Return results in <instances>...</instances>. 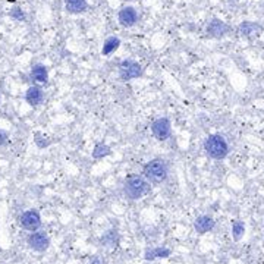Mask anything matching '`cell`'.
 I'll return each instance as SVG.
<instances>
[{"instance_id": "1", "label": "cell", "mask_w": 264, "mask_h": 264, "mask_svg": "<svg viewBox=\"0 0 264 264\" xmlns=\"http://www.w3.org/2000/svg\"><path fill=\"white\" fill-rule=\"evenodd\" d=\"M150 191H151V185L144 176H130L124 185V192L130 200H141L147 194H150Z\"/></svg>"}, {"instance_id": "2", "label": "cell", "mask_w": 264, "mask_h": 264, "mask_svg": "<svg viewBox=\"0 0 264 264\" xmlns=\"http://www.w3.org/2000/svg\"><path fill=\"white\" fill-rule=\"evenodd\" d=\"M204 150L213 160H223L229 154V144L226 138L219 133L209 135L204 141Z\"/></svg>"}, {"instance_id": "3", "label": "cell", "mask_w": 264, "mask_h": 264, "mask_svg": "<svg viewBox=\"0 0 264 264\" xmlns=\"http://www.w3.org/2000/svg\"><path fill=\"white\" fill-rule=\"evenodd\" d=\"M168 175H169V166L162 159H154V160L148 162L142 169V176L150 183H154V185L165 182Z\"/></svg>"}, {"instance_id": "4", "label": "cell", "mask_w": 264, "mask_h": 264, "mask_svg": "<svg viewBox=\"0 0 264 264\" xmlns=\"http://www.w3.org/2000/svg\"><path fill=\"white\" fill-rule=\"evenodd\" d=\"M142 75V68L138 62L135 60H122L119 63V78L122 81H131V80H136Z\"/></svg>"}, {"instance_id": "5", "label": "cell", "mask_w": 264, "mask_h": 264, "mask_svg": "<svg viewBox=\"0 0 264 264\" xmlns=\"http://www.w3.org/2000/svg\"><path fill=\"white\" fill-rule=\"evenodd\" d=\"M151 133L159 141H166L172 135V124L168 118H159L151 124Z\"/></svg>"}, {"instance_id": "6", "label": "cell", "mask_w": 264, "mask_h": 264, "mask_svg": "<svg viewBox=\"0 0 264 264\" xmlns=\"http://www.w3.org/2000/svg\"><path fill=\"white\" fill-rule=\"evenodd\" d=\"M236 31L241 37H245L248 40H254V39L262 36L263 27L257 22H253V21H244L238 25Z\"/></svg>"}, {"instance_id": "7", "label": "cell", "mask_w": 264, "mask_h": 264, "mask_svg": "<svg viewBox=\"0 0 264 264\" xmlns=\"http://www.w3.org/2000/svg\"><path fill=\"white\" fill-rule=\"evenodd\" d=\"M19 223L25 230L36 232L42 226V216L37 210H27L25 213L21 215Z\"/></svg>"}, {"instance_id": "8", "label": "cell", "mask_w": 264, "mask_h": 264, "mask_svg": "<svg viewBox=\"0 0 264 264\" xmlns=\"http://www.w3.org/2000/svg\"><path fill=\"white\" fill-rule=\"evenodd\" d=\"M206 33L212 39H221V37H224L226 34L230 33V27L224 21L215 18V19H212L209 22V25L206 28Z\"/></svg>"}, {"instance_id": "9", "label": "cell", "mask_w": 264, "mask_h": 264, "mask_svg": "<svg viewBox=\"0 0 264 264\" xmlns=\"http://www.w3.org/2000/svg\"><path fill=\"white\" fill-rule=\"evenodd\" d=\"M27 241H28L30 248L39 253H43L50 247V239L44 232H33Z\"/></svg>"}, {"instance_id": "10", "label": "cell", "mask_w": 264, "mask_h": 264, "mask_svg": "<svg viewBox=\"0 0 264 264\" xmlns=\"http://www.w3.org/2000/svg\"><path fill=\"white\" fill-rule=\"evenodd\" d=\"M118 21H119V24H121L122 27L130 28V27H133V25L136 24V21H138V13H136V10H135L132 6H125V7H122V9L119 10V13H118Z\"/></svg>"}, {"instance_id": "11", "label": "cell", "mask_w": 264, "mask_h": 264, "mask_svg": "<svg viewBox=\"0 0 264 264\" xmlns=\"http://www.w3.org/2000/svg\"><path fill=\"white\" fill-rule=\"evenodd\" d=\"M216 226V221L213 220V218L207 216V215H203V216H198L195 221H194V227L198 233H207L210 230H213Z\"/></svg>"}, {"instance_id": "12", "label": "cell", "mask_w": 264, "mask_h": 264, "mask_svg": "<svg viewBox=\"0 0 264 264\" xmlns=\"http://www.w3.org/2000/svg\"><path fill=\"white\" fill-rule=\"evenodd\" d=\"M43 98V89L39 87V86L30 87L27 89V92H25V100H27V103H28L30 106H39V104H42Z\"/></svg>"}, {"instance_id": "13", "label": "cell", "mask_w": 264, "mask_h": 264, "mask_svg": "<svg viewBox=\"0 0 264 264\" xmlns=\"http://www.w3.org/2000/svg\"><path fill=\"white\" fill-rule=\"evenodd\" d=\"M30 77L37 84H47V81H48V71H47V68L44 65L37 63V65L33 66Z\"/></svg>"}, {"instance_id": "14", "label": "cell", "mask_w": 264, "mask_h": 264, "mask_svg": "<svg viewBox=\"0 0 264 264\" xmlns=\"http://www.w3.org/2000/svg\"><path fill=\"white\" fill-rule=\"evenodd\" d=\"M65 9L74 15L84 13L88 9V3L87 0H65Z\"/></svg>"}, {"instance_id": "15", "label": "cell", "mask_w": 264, "mask_h": 264, "mask_svg": "<svg viewBox=\"0 0 264 264\" xmlns=\"http://www.w3.org/2000/svg\"><path fill=\"white\" fill-rule=\"evenodd\" d=\"M119 45H121V39L119 37H115V36L107 37L104 40V43H103V48H101L103 56H109V54L115 53L119 48Z\"/></svg>"}, {"instance_id": "16", "label": "cell", "mask_w": 264, "mask_h": 264, "mask_svg": "<svg viewBox=\"0 0 264 264\" xmlns=\"http://www.w3.org/2000/svg\"><path fill=\"white\" fill-rule=\"evenodd\" d=\"M171 254H172V251H171L169 248H162V247H159V248H153V250H148V251H145V256H144V259H145V260L168 259Z\"/></svg>"}, {"instance_id": "17", "label": "cell", "mask_w": 264, "mask_h": 264, "mask_svg": "<svg viewBox=\"0 0 264 264\" xmlns=\"http://www.w3.org/2000/svg\"><path fill=\"white\" fill-rule=\"evenodd\" d=\"M118 242H119V233H118V230H115V229L107 230V232L101 236V245H104V247L113 248V247L118 245Z\"/></svg>"}, {"instance_id": "18", "label": "cell", "mask_w": 264, "mask_h": 264, "mask_svg": "<svg viewBox=\"0 0 264 264\" xmlns=\"http://www.w3.org/2000/svg\"><path fill=\"white\" fill-rule=\"evenodd\" d=\"M110 153H112L110 147H107V145H104V144H97V145L94 147V150H92V157H94L95 160H100V159L109 156Z\"/></svg>"}, {"instance_id": "19", "label": "cell", "mask_w": 264, "mask_h": 264, "mask_svg": "<svg viewBox=\"0 0 264 264\" xmlns=\"http://www.w3.org/2000/svg\"><path fill=\"white\" fill-rule=\"evenodd\" d=\"M245 233V224L241 220H235L232 223V236L235 241H239Z\"/></svg>"}, {"instance_id": "20", "label": "cell", "mask_w": 264, "mask_h": 264, "mask_svg": "<svg viewBox=\"0 0 264 264\" xmlns=\"http://www.w3.org/2000/svg\"><path fill=\"white\" fill-rule=\"evenodd\" d=\"M36 144L40 147V148H44L50 144V139L47 136H44L42 133H36Z\"/></svg>"}, {"instance_id": "21", "label": "cell", "mask_w": 264, "mask_h": 264, "mask_svg": "<svg viewBox=\"0 0 264 264\" xmlns=\"http://www.w3.org/2000/svg\"><path fill=\"white\" fill-rule=\"evenodd\" d=\"M10 16L15 18L16 21H24V19H25V13H24L19 7H13L12 12H10Z\"/></svg>"}, {"instance_id": "22", "label": "cell", "mask_w": 264, "mask_h": 264, "mask_svg": "<svg viewBox=\"0 0 264 264\" xmlns=\"http://www.w3.org/2000/svg\"><path fill=\"white\" fill-rule=\"evenodd\" d=\"M9 142V133L4 130H0V147H4Z\"/></svg>"}, {"instance_id": "23", "label": "cell", "mask_w": 264, "mask_h": 264, "mask_svg": "<svg viewBox=\"0 0 264 264\" xmlns=\"http://www.w3.org/2000/svg\"><path fill=\"white\" fill-rule=\"evenodd\" d=\"M91 264H103V262H101L98 257H94V259L91 260Z\"/></svg>"}, {"instance_id": "24", "label": "cell", "mask_w": 264, "mask_h": 264, "mask_svg": "<svg viewBox=\"0 0 264 264\" xmlns=\"http://www.w3.org/2000/svg\"><path fill=\"white\" fill-rule=\"evenodd\" d=\"M0 100H1V98H0Z\"/></svg>"}]
</instances>
